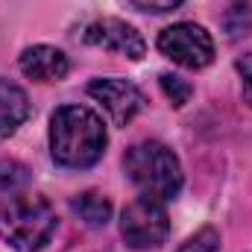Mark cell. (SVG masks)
<instances>
[{
  "label": "cell",
  "mask_w": 252,
  "mask_h": 252,
  "mask_svg": "<svg viewBox=\"0 0 252 252\" xmlns=\"http://www.w3.org/2000/svg\"><path fill=\"white\" fill-rule=\"evenodd\" d=\"M124 173L141 196H153L161 202L176 199L185 182L176 153L161 141L132 144L124 156Z\"/></svg>",
  "instance_id": "cell-3"
},
{
  "label": "cell",
  "mask_w": 252,
  "mask_h": 252,
  "mask_svg": "<svg viewBox=\"0 0 252 252\" xmlns=\"http://www.w3.org/2000/svg\"><path fill=\"white\" fill-rule=\"evenodd\" d=\"M70 211L91 229H103L112 220V202L100 190H82L70 199Z\"/></svg>",
  "instance_id": "cell-10"
},
{
  "label": "cell",
  "mask_w": 252,
  "mask_h": 252,
  "mask_svg": "<svg viewBox=\"0 0 252 252\" xmlns=\"http://www.w3.org/2000/svg\"><path fill=\"white\" fill-rule=\"evenodd\" d=\"M238 73H241V91H244V100L252 106V50L238 59Z\"/></svg>",
  "instance_id": "cell-15"
},
{
  "label": "cell",
  "mask_w": 252,
  "mask_h": 252,
  "mask_svg": "<svg viewBox=\"0 0 252 252\" xmlns=\"http://www.w3.org/2000/svg\"><path fill=\"white\" fill-rule=\"evenodd\" d=\"M135 9H141V12H153V15H161V12H173V9H179L185 0H129Z\"/></svg>",
  "instance_id": "cell-16"
},
{
  "label": "cell",
  "mask_w": 252,
  "mask_h": 252,
  "mask_svg": "<svg viewBox=\"0 0 252 252\" xmlns=\"http://www.w3.org/2000/svg\"><path fill=\"white\" fill-rule=\"evenodd\" d=\"M85 91H88V97H91L94 103H100V109L109 115V121L115 126L132 124V121L144 112V106H147L141 88H138L135 82H129V79H121V76H100V79H91Z\"/></svg>",
  "instance_id": "cell-6"
},
{
  "label": "cell",
  "mask_w": 252,
  "mask_h": 252,
  "mask_svg": "<svg viewBox=\"0 0 252 252\" xmlns=\"http://www.w3.org/2000/svg\"><path fill=\"white\" fill-rule=\"evenodd\" d=\"M21 73L35 82H62L70 73L67 53L53 44H32L21 53Z\"/></svg>",
  "instance_id": "cell-8"
},
{
  "label": "cell",
  "mask_w": 252,
  "mask_h": 252,
  "mask_svg": "<svg viewBox=\"0 0 252 252\" xmlns=\"http://www.w3.org/2000/svg\"><path fill=\"white\" fill-rule=\"evenodd\" d=\"M158 85H161L164 97L170 100V106H176V109H182L190 100V94H193L190 82L182 79V76H176V73H161V76H158Z\"/></svg>",
  "instance_id": "cell-13"
},
{
  "label": "cell",
  "mask_w": 252,
  "mask_h": 252,
  "mask_svg": "<svg viewBox=\"0 0 252 252\" xmlns=\"http://www.w3.org/2000/svg\"><path fill=\"white\" fill-rule=\"evenodd\" d=\"M121 235L129 250H156L170 235L167 208L161 199L138 196L132 199L121 214Z\"/></svg>",
  "instance_id": "cell-4"
},
{
  "label": "cell",
  "mask_w": 252,
  "mask_h": 252,
  "mask_svg": "<svg viewBox=\"0 0 252 252\" xmlns=\"http://www.w3.org/2000/svg\"><path fill=\"white\" fill-rule=\"evenodd\" d=\"M79 38L91 47H100V50H109V53H118L126 56L132 62L144 59L147 53V41L144 35L126 24L121 18H97V21H88L82 30H79Z\"/></svg>",
  "instance_id": "cell-7"
},
{
  "label": "cell",
  "mask_w": 252,
  "mask_h": 252,
  "mask_svg": "<svg viewBox=\"0 0 252 252\" xmlns=\"http://www.w3.org/2000/svg\"><path fill=\"white\" fill-rule=\"evenodd\" d=\"M32 182V170L18 158H0V193H21Z\"/></svg>",
  "instance_id": "cell-12"
},
{
  "label": "cell",
  "mask_w": 252,
  "mask_h": 252,
  "mask_svg": "<svg viewBox=\"0 0 252 252\" xmlns=\"http://www.w3.org/2000/svg\"><path fill=\"white\" fill-rule=\"evenodd\" d=\"M106 126L88 106H59L50 118V156L59 167L85 170L94 167L106 153Z\"/></svg>",
  "instance_id": "cell-1"
},
{
  "label": "cell",
  "mask_w": 252,
  "mask_h": 252,
  "mask_svg": "<svg viewBox=\"0 0 252 252\" xmlns=\"http://www.w3.org/2000/svg\"><path fill=\"white\" fill-rule=\"evenodd\" d=\"M32 118V103L21 85L0 76V141L15 135L21 126Z\"/></svg>",
  "instance_id": "cell-9"
},
{
  "label": "cell",
  "mask_w": 252,
  "mask_h": 252,
  "mask_svg": "<svg viewBox=\"0 0 252 252\" xmlns=\"http://www.w3.org/2000/svg\"><path fill=\"white\" fill-rule=\"evenodd\" d=\"M158 50H161V56H167L170 62H176L179 67H188V70H202L214 62V38L208 35L205 27L188 24V21L161 30Z\"/></svg>",
  "instance_id": "cell-5"
},
{
  "label": "cell",
  "mask_w": 252,
  "mask_h": 252,
  "mask_svg": "<svg viewBox=\"0 0 252 252\" xmlns=\"http://www.w3.org/2000/svg\"><path fill=\"white\" fill-rule=\"evenodd\" d=\"M217 250H220V235H217V229H211V226L193 232L185 244L176 247V252H217Z\"/></svg>",
  "instance_id": "cell-14"
},
{
  "label": "cell",
  "mask_w": 252,
  "mask_h": 252,
  "mask_svg": "<svg viewBox=\"0 0 252 252\" xmlns=\"http://www.w3.org/2000/svg\"><path fill=\"white\" fill-rule=\"evenodd\" d=\"M56 208L38 193H9L0 205V241L15 252H38L56 232Z\"/></svg>",
  "instance_id": "cell-2"
},
{
  "label": "cell",
  "mask_w": 252,
  "mask_h": 252,
  "mask_svg": "<svg viewBox=\"0 0 252 252\" xmlns=\"http://www.w3.org/2000/svg\"><path fill=\"white\" fill-rule=\"evenodd\" d=\"M223 30L229 38H241L252 32V3L250 0H229V9L223 15Z\"/></svg>",
  "instance_id": "cell-11"
}]
</instances>
